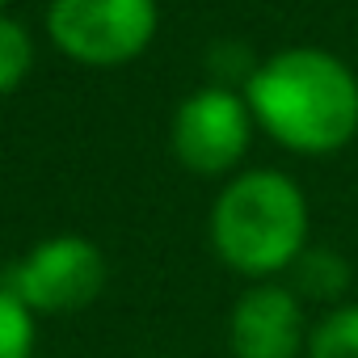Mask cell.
<instances>
[{
	"label": "cell",
	"mask_w": 358,
	"mask_h": 358,
	"mask_svg": "<svg viewBox=\"0 0 358 358\" xmlns=\"http://www.w3.org/2000/svg\"><path fill=\"white\" fill-rule=\"evenodd\" d=\"M257 131L295 156H337L358 135V72L324 47H278L245 80Z\"/></svg>",
	"instance_id": "1"
},
{
	"label": "cell",
	"mask_w": 358,
	"mask_h": 358,
	"mask_svg": "<svg viewBox=\"0 0 358 358\" xmlns=\"http://www.w3.org/2000/svg\"><path fill=\"white\" fill-rule=\"evenodd\" d=\"M207 236L215 257L232 274L249 282L278 278L312 245L308 194L282 169H270V164L241 169L220 186L211 203Z\"/></svg>",
	"instance_id": "2"
},
{
	"label": "cell",
	"mask_w": 358,
	"mask_h": 358,
	"mask_svg": "<svg viewBox=\"0 0 358 358\" xmlns=\"http://www.w3.org/2000/svg\"><path fill=\"white\" fill-rule=\"evenodd\" d=\"M43 30L51 47L80 68H127L160 30L156 0H47Z\"/></svg>",
	"instance_id": "3"
},
{
	"label": "cell",
	"mask_w": 358,
	"mask_h": 358,
	"mask_svg": "<svg viewBox=\"0 0 358 358\" xmlns=\"http://www.w3.org/2000/svg\"><path fill=\"white\" fill-rule=\"evenodd\" d=\"M110 262L97 241L80 232H55L30 245L5 274V287L34 316H72L101 299Z\"/></svg>",
	"instance_id": "4"
},
{
	"label": "cell",
	"mask_w": 358,
	"mask_h": 358,
	"mask_svg": "<svg viewBox=\"0 0 358 358\" xmlns=\"http://www.w3.org/2000/svg\"><path fill=\"white\" fill-rule=\"evenodd\" d=\"M253 110L241 89L199 85L186 93L169 122V152L194 177H232L253 143Z\"/></svg>",
	"instance_id": "5"
},
{
	"label": "cell",
	"mask_w": 358,
	"mask_h": 358,
	"mask_svg": "<svg viewBox=\"0 0 358 358\" xmlns=\"http://www.w3.org/2000/svg\"><path fill=\"white\" fill-rule=\"evenodd\" d=\"M308 329L312 320L291 282H249L228 312V350L232 358H303Z\"/></svg>",
	"instance_id": "6"
},
{
	"label": "cell",
	"mask_w": 358,
	"mask_h": 358,
	"mask_svg": "<svg viewBox=\"0 0 358 358\" xmlns=\"http://www.w3.org/2000/svg\"><path fill=\"white\" fill-rule=\"evenodd\" d=\"M287 278H291V291H295L299 299L337 308V303H345L354 266H350L337 249H329V245H308V249L299 253V262L287 270Z\"/></svg>",
	"instance_id": "7"
},
{
	"label": "cell",
	"mask_w": 358,
	"mask_h": 358,
	"mask_svg": "<svg viewBox=\"0 0 358 358\" xmlns=\"http://www.w3.org/2000/svg\"><path fill=\"white\" fill-rule=\"evenodd\" d=\"M303 358H358V299H345L312 320Z\"/></svg>",
	"instance_id": "8"
},
{
	"label": "cell",
	"mask_w": 358,
	"mask_h": 358,
	"mask_svg": "<svg viewBox=\"0 0 358 358\" xmlns=\"http://www.w3.org/2000/svg\"><path fill=\"white\" fill-rule=\"evenodd\" d=\"M38 59V43L30 34L26 22H17L13 13H0V97H13Z\"/></svg>",
	"instance_id": "9"
},
{
	"label": "cell",
	"mask_w": 358,
	"mask_h": 358,
	"mask_svg": "<svg viewBox=\"0 0 358 358\" xmlns=\"http://www.w3.org/2000/svg\"><path fill=\"white\" fill-rule=\"evenodd\" d=\"M38 350V316L0 282V358H34Z\"/></svg>",
	"instance_id": "10"
},
{
	"label": "cell",
	"mask_w": 358,
	"mask_h": 358,
	"mask_svg": "<svg viewBox=\"0 0 358 358\" xmlns=\"http://www.w3.org/2000/svg\"><path fill=\"white\" fill-rule=\"evenodd\" d=\"M253 68H257L253 51H249L245 43H236V38L211 43V51H207V76H211V85L245 89V80L253 76Z\"/></svg>",
	"instance_id": "11"
},
{
	"label": "cell",
	"mask_w": 358,
	"mask_h": 358,
	"mask_svg": "<svg viewBox=\"0 0 358 358\" xmlns=\"http://www.w3.org/2000/svg\"><path fill=\"white\" fill-rule=\"evenodd\" d=\"M0 13H9V0H0Z\"/></svg>",
	"instance_id": "12"
}]
</instances>
